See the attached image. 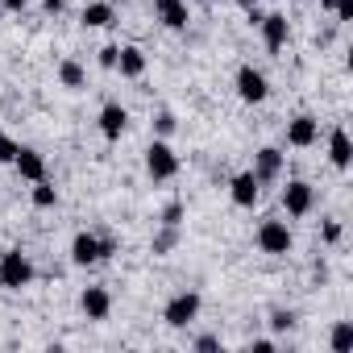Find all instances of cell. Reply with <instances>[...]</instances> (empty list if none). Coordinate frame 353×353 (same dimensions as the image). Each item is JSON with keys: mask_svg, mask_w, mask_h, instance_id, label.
Masks as SVG:
<instances>
[{"mask_svg": "<svg viewBox=\"0 0 353 353\" xmlns=\"http://www.w3.org/2000/svg\"><path fill=\"white\" fill-rule=\"evenodd\" d=\"M30 283H34V262H30V254H21V250H5V254H0V287L21 291V287H30Z\"/></svg>", "mask_w": 353, "mask_h": 353, "instance_id": "obj_1", "label": "cell"}, {"mask_svg": "<svg viewBox=\"0 0 353 353\" xmlns=\"http://www.w3.org/2000/svg\"><path fill=\"white\" fill-rule=\"evenodd\" d=\"M145 170H150V179H158V183H166V179H174V174H179V154L170 150V141H162V137L150 141V150H145Z\"/></svg>", "mask_w": 353, "mask_h": 353, "instance_id": "obj_2", "label": "cell"}, {"mask_svg": "<svg viewBox=\"0 0 353 353\" xmlns=\"http://www.w3.org/2000/svg\"><path fill=\"white\" fill-rule=\"evenodd\" d=\"M291 245H295V237H291V225H287V221L270 216V221L258 225V250H262V254L283 258V254H291Z\"/></svg>", "mask_w": 353, "mask_h": 353, "instance_id": "obj_3", "label": "cell"}, {"mask_svg": "<svg viewBox=\"0 0 353 353\" xmlns=\"http://www.w3.org/2000/svg\"><path fill=\"white\" fill-rule=\"evenodd\" d=\"M200 295L196 291H179V295H170L166 299V307H162V320L170 324V328H188L196 316H200Z\"/></svg>", "mask_w": 353, "mask_h": 353, "instance_id": "obj_4", "label": "cell"}, {"mask_svg": "<svg viewBox=\"0 0 353 353\" xmlns=\"http://www.w3.org/2000/svg\"><path fill=\"white\" fill-rule=\"evenodd\" d=\"M279 200H283L287 216H295V221H299V216H307V212L316 208V192H312V183H307V179H291V183L283 188V196H279Z\"/></svg>", "mask_w": 353, "mask_h": 353, "instance_id": "obj_5", "label": "cell"}, {"mask_svg": "<svg viewBox=\"0 0 353 353\" xmlns=\"http://www.w3.org/2000/svg\"><path fill=\"white\" fill-rule=\"evenodd\" d=\"M229 196L237 208H254L262 200V183H258V174L254 170H237L233 179H229Z\"/></svg>", "mask_w": 353, "mask_h": 353, "instance_id": "obj_6", "label": "cell"}, {"mask_svg": "<svg viewBox=\"0 0 353 353\" xmlns=\"http://www.w3.org/2000/svg\"><path fill=\"white\" fill-rule=\"evenodd\" d=\"M237 96H241L245 104H262V100L270 96V83H266V75H262L258 67H250V63H245V67L237 71Z\"/></svg>", "mask_w": 353, "mask_h": 353, "instance_id": "obj_7", "label": "cell"}, {"mask_svg": "<svg viewBox=\"0 0 353 353\" xmlns=\"http://www.w3.org/2000/svg\"><path fill=\"white\" fill-rule=\"evenodd\" d=\"M316 141H320V121H316L312 112H299V117L287 121V145L307 150V145H316Z\"/></svg>", "mask_w": 353, "mask_h": 353, "instance_id": "obj_8", "label": "cell"}, {"mask_svg": "<svg viewBox=\"0 0 353 353\" xmlns=\"http://www.w3.org/2000/svg\"><path fill=\"white\" fill-rule=\"evenodd\" d=\"M283 150L279 145H262L258 154H254V174H258V183L266 188V183H274L279 179V174H283Z\"/></svg>", "mask_w": 353, "mask_h": 353, "instance_id": "obj_9", "label": "cell"}, {"mask_svg": "<svg viewBox=\"0 0 353 353\" xmlns=\"http://www.w3.org/2000/svg\"><path fill=\"white\" fill-rule=\"evenodd\" d=\"M154 17L166 26V30H188V21H192V9H188V0H154Z\"/></svg>", "mask_w": 353, "mask_h": 353, "instance_id": "obj_10", "label": "cell"}, {"mask_svg": "<svg viewBox=\"0 0 353 353\" xmlns=\"http://www.w3.org/2000/svg\"><path fill=\"white\" fill-rule=\"evenodd\" d=\"M125 129H129V108L117 104V100H108L100 108V133H104V141H121Z\"/></svg>", "mask_w": 353, "mask_h": 353, "instance_id": "obj_11", "label": "cell"}, {"mask_svg": "<svg viewBox=\"0 0 353 353\" xmlns=\"http://www.w3.org/2000/svg\"><path fill=\"white\" fill-rule=\"evenodd\" d=\"M258 30H262L266 50H283V46H287V38H291V26H287V17H283V13H266V17L258 21Z\"/></svg>", "mask_w": 353, "mask_h": 353, "instance_id": "obj_12", "label": "cell"}, {"mask_svg": "<svg viewBox=\"0 0 353 353\" xmlns=\"http://www.w3.org/2000/svg\"><path fill=\"white\" fill-rule=\"evenodd\" d=\"M79 307H83L88 320H108V312H112V295H108V287H88V291L79 295Z\"/></svg>", "mask_w": 353, "mask_h": 353, "instance_id": "obj_13", "label": "cell"}, {"mask_svg": "<svg viewBox=\"0 0 353 353\" xmlns=\"http://www.w3.org/2000/svg\"><path fill=\"white\" fill-rule=\"evenodd\" d=\"M13 166H17V174H21V179H30V183L46 179V158H42L38 150H30V145H21V150H17Z\"/></svg>", "mask_w": 353, "mask_h": 353, "instance_id": "obj_14", "label": "cell"}, {"mask_svg": "<svg viewBox=\"0 0 353 353\" xmlns=\"http://www.w3.org/2000/svg\"><path fill=\"white\" fill-rule=\"evenodd\" d=\"M71 262H75V266H96V262H104V258H100V237H96V233H75V241H71Z\"/></svg>", "mask_w": 353, "mask_h": 353, "instance_id": "obj_15", "label": "cell"}, {"mask_svg": "<svg viewBox=\"0 0 353 353\" xmlns=\"http://www.w3.org/2000/svg\"><path fill=\"white\" fill-rule=\"evenodd\" d=\"M328 158H332L336 170H349V162H353V141H349V133L341 125L328 133Z\"/></svg>", "mask_w": 353, "mask_h": 353, "instance_id": "obj_16", "label": "cell"}, {"mask_svg": "<svg viewBox=\"0 0 353 353\" xmlns=\"http://www.w3.org/2000/svg\"><path fill=\"white\" fill-rule=\"evenodd\" d=\"M83 26H88V30H108V26H117V5H112V0H92V5L83 9Z\"/></svg>", "mask_w": 353, "mask_h": 353, "instance_id": "obj_17", "label": "cell"}, {"mask_svg": "<svg viewBox=\"0 0 353 353\" xmlns=\"http://www.w3.org/2000/svg\"><path fill=\"white\" fill-rule=\"evenodd\" d=\"M117 71H121L125 79H141V75H145V54H141L137 46H121V54H117Z\"/></svg>", "mask_w": 353, "mask_h": 353, "instance_id": "obj_18", "label": "cell"}, {"mask_svg": "<svg viewBox=\"0 0 353 353\" xmlns=\"http://www.w3.org/2000/svg\"><path fill=\"white\" fill-rule=\"evenodd\" d=\"M59 83H63L67 92H83V88H88V71H83V63L63 59V63H59Z\"/></svg>", "mask_w": 353, "mask_h": 353, "instance_id": "obj_19", "label": "cell"}, {"mask_svg": "<svg viewBox=\"0 0 353 353\" xmlns=\"http://www.w3.org/2000/svg\"><path fill=\"white\" fill-rule=\"evenodd\" d=\"M174 245H179V225H162V229L154 233V241H150V254H154V258H166Z\"/></svg>", "mask_w": 353, "mask_h": 353, "instance_id": "obj_20", "label": "cell"}, {"mask_svg": "<svg viewBox=\"0 0 353 353\" xmlns=\"http://www.w3.org/2000/svg\"><path fill=\"white\" fill-rule=\"evenodd\" d=\"M328 349H332V353H349V349H353V324H349V320H336V324H332Z\"/></svg>", "mask_w": 353, "mask_h": 353, "instance_id": "obj_21", "label": "cell"}, {"mask_svg": "<svg viewBox=\"0 0 353 353\" xmlns=\"http://www.w3.org/2000/svg\"><path fill=\"white\" fill-rule=\"evenodd\" d=\"M30 200H34V208H54V204H59V188H54L50 179H38L34 192H30Z\"/></svg>", "mask_w": 353, "mask_h": 353, "instance_id": "obj_22", "label": "cell"}, {"mask_svg": "<svg viewBox=\"0 0 353 353\" xmlns=\"http://www.w3.org/2000/svg\"><path fill=\"white\" fill-rule=\"evenodd\" d=\"M295 320H299V316H295L291 307H274V312H270V328H274V332H291Z\"/></svg>", "mask_w": 353, "mask_h": 353, "instance_id": "obj_23", "label": "cell"}, {"mask_svg": "<svg viewBox=\"0 0 353 353\" xmlns=\"http://www.w3.org/2000/svg\"><path fill=\"white\" fill-rule=\"evenodd\" d=\"M174 125H179V121H174V112H158V117H154V133H158V137H170Z\"/></svg>", "mask_w": 353, "mask_h": 353, "instance_id": "obj_24", "label": "cell"}, {"mask_svg": "<svg viewBox=\"0 0 353 353\" xmlns=\"http://www.w3.org/2000/svg\"><path fill=\"white\" fill-rule=\"evenodd\" d=\"M17 150H21V145H17V141H13L9 133H0V162H5V166H13V158H17Z\"/></svg>", "mask_w": 353, "mask_h": 353, "instance_id": "obj_25", "label": "cell"}, {"mask_svg": "<svg viewBox=\"0 0 353 353\" xmlns=\"http://www.w3.org/2000/svg\"><path fill=\"white\" fill-rule=\"evenodd\" d=\"M158 221H162V225H183V204H179V200H170V204L162 208Z\"/></svg>", "mask_w": 353, "mask_h": 353, "instance_id": "obj_26", "label": "cell"}, {"mask_svg": "<svg viewBox=\"0 0 353 353\" xmlns=\"http://www.w3.org/2000/svg\"><path fill=\"white\" fill-rule=\"evenodd\" d=\"M117 54H121V46H104V50H100V59H96V63H100V67H104V71H117Z\"/></svg>", "mask_w": 353, "mask_h": 353, "instance_id": "obj_27", "label": "cell"}, {"mask_svg": "<svg viewBox=\"0 0 353 353\" xmlns=\"http://www.w3.org/2000/svg\"><path fill=\"white\" fill-rule=\"evenodd\" d=\"M341 233H345V229H341V221H324V229H320V237H324L328 245H336V241H341Z\"/></svg>", "mask_w": 353, "mask_h": 353, "instance_id": "obj_28", "label": "cell"}, {"mask_svg": "<svg viewBox=\"0 0 353 353\" xmlns=\"http://www.w3.org/2000/svg\"><path fill=\"white\" fill-rule=\"evenodd\" d=\"M196 349H200V353H212V349H221V336L204 332V336H196Z\"/></svg>", "mask_w": 353, "mask_h": 353, "instance_id": "obj_29", "label": "cell"}, {"mask_svg": "<svg viewBox=\"0 0 353 353\" xmlns=\"http://www.w3.org/2000/svg\"><path fill=\"white\" fill-rule=\"evenodd\" d=\"M112 254H117V237H100V258L108 262Z\"/></svg>", "mask_w": 353, "mask_h": 353, "instance_id": "obj_30", "label": "cell"}, {"mask_svg": "<svg viewBox=\"0 0 353 353\" xmlns=\"http://www.w3.org/2000/svg\"><path fill=\"white\" fill-rule=\"evenodd\" d=\"M42 9L54 17V13H63V9H67V0H42Z\"/></svg>", "mask_w": 353, "mask_h": 353, "instance_id": "obj_31", "label": "cell"}, {"mask_svg": "<svg viewBox=\"0 0 353 353\" xmlns=\"http://www.w3.org/2000/svg\"><path fill=\"white\" fill-rule=\"evenodd\" d=\"M254 353H274V341H254Z\"/></svg>", "mask_w": 353, "mask_h": 353, "instance_id": "obj_32", "label": "cell"}, {"mask_svg": "<svg viewBox=\"0 0 353 353\" xmlns=\"http://www.w3.org/2000/svg\"><path fill=\"white\" fill-rule=\"evenodd\" d=\"M26 5H30V0H5V9H9V13H21Z\"/></svg>", "mask_w": 353, "mask_h": 353, "instance_id": "obj_33", "label": "cell"}, {"mask_svg": "<svg viewBox=\"0 0 353 353\" xmlns=\"http://www.w3.org/2000/svg\"><path fill=\"white\" fill-rule=\"evenodd\" d=\"M237 5H241V9H254V5H258V0H237Z\"/></svg>", "mask_w": 353, "mask_h": 353, "instance_id": "obj_34", "label": "cell"}, {"mask_svg": "<svg viewBox=\"0 0 353 353\" xmlns=\"http://www.w3.org/2000/svg\"><path fill=\"white\" fill-rule=\"evenodd\" d=\"M112 5H117V0H112Z\"/></svg>", "mask_w": 353, "mask_h": 353, "instance_id": "obj_35", "label": "cell"}]
</instances>
